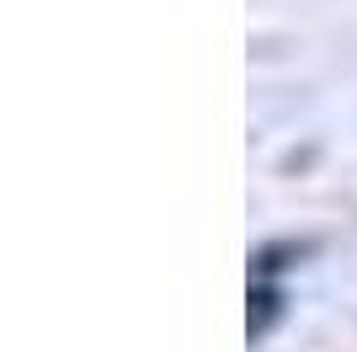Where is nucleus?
<instances>
[{
  "label": "nucleus",
  "instance_id": "1",
  "mask_svg": "<svg viewBox=\"0 0 357 352\" xmlns=\"http://www.w3.org/2000/svg\"><path fill=\"white\" fill-rule=\"evenodd\" d=\"M278 309H283V299H278L272 288H256L251 293V337H261V331L278 321Z\"/></svg>",
  "mask_w": 357,
  "mask_h": 352
}]
</instances>
